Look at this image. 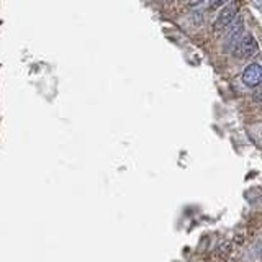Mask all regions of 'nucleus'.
Wrapping results in <instances>:
<instances>
[{"mask_svg": "<svg viewBox=\"0 0 262 262\" xmlns=\"http://www.w3.org/2000/svg\"><path fill=\"white\" fill-rule=\"evenodd\" d=\"M257 51H259V45H257L256 38L252 35H244L243 39L239 41V45L236 46L234 54L237 57H241V59H249V57L256 56Z\"/></svg>", "mask_w": 262, "mask_h": 262, "instance_id": "f257e3e1", "label": "nucleus"}, {"mask_svg": "<svg viewBox=\"0 0 262 262\" xmlns=\"http://www.w3.org/2000/svg\"><path fill=\"white\" fill-rule=\"evenodd\" d=\"M200 2H203V0H188V4H190V5H196V4H200Z\"/></svg>", "mask_w": 262, "mask_h": 262, "instance_id": "0eeeda50", "label": "nucleus"}, {"mask_svg": "<svg viewBox=\"0 0 262 262\" xmlns=\"http://www.w3.org/2000/svg\"><path fill=\"white\" fill-rule=\"evenodd\" d=\"M243 84L246 87H259L262 84V66L249 64L243 72Z\"/></svg>", "mask_w": 262, "mask_h": 262, "instance_id": "7ed1b4c3", "label": "nucleus"}, {"mask_svg": "<svg viewBox=\"0 0 262 262\" xmlns=\"http://www.w3.org/2000/svg\"><path fill=\"white\" fill-rule=\"evenodd\" d=\"M237 12H239V4H237V2H231L229 5L223 7V10H221V13L216 16V20H215V25H213V28H215L216 31L226 28L228 25H231V21H234Z\"/></svg>", "mask_w": 262, "mask_h": 262, "instance_id": "f03ea898", "label": "nucleus"}, {"mask_svg": "<svg viewBox=\"0 0 262 262\" xmlns=\"http://www.w3.org/2000/svg\"><path fill=\"white\" fill-rule=\"evenodd\" d=\"M243 31H244V23L241 20H237L234 27L229 30L226 35V49H236V46L239 45V41L243 39Z\"/></svg>", "mask_w": 262, "mask_h": 262, "instance_id": "20e7f679", "label": "nucleus"}, {"mask_svg": "<svg viewBox=\"0 0 262 262\" xmlns=\"http://www.w3.org/2000/svg\"><path fill=\"white\" fill-rule=\"evenodd\" d=\"M252 98H254V102H262V87H259L256 92H254Z\"/></svg>", "mask_w": 262, "mask_h": 262, "instance_id": "423d86ee", "label": "nucleus"}, {"mask_svg": "<svg viewBox=\"0 0 262 262\" xmlns=\"http://www.w3.org/2000/svg\"><path fill=\"white\" fill-rule=\"evenodd\" d=\"M229 0H211L210 2V10H216V8H223V5H226Z\"/></svg>", "mask_w": 262, "mask_h": 262, "instance_id": "39448f33", "label": "nucleus"}]
</instances>
